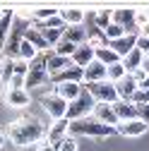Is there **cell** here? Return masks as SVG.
<instances>
[{
    "label": "cell",
    "mask_w": 149,
    "mask_h": 151,
    "mask_svg": "<svg viewBox=\"0 0 149 151\" xmlns=\"http://www.w3.org/2000/svg\"><path fill=\"white\" fill-rule=\"evenodd\" d=\"M5 137L14 146H31V144H39L41 139H46V127L34 115H22L7 125Z\"/></svg>",
    "instance_id": "1"
},
{
    "label": "cell",
    "mask_w": 149,
    "mask_h": 151,
    "mask_svg": "<svg viewBox=\"0 0 149 151\" xmlns=\"http://www.w3.org/2000/svg\"><path fill=\"white\" fill-rule=\"evenodd\" d=\"M70 134H82V137H94V139H106V137H113L118 134L116 127H108L94 118H82V120H72L70 122Z\"/></svg>",
    "instance_id": "2"
},
{
    "label": "cell",
    "mask_w": 149,
    "mask_h": 151,
    "mask_svg": "<svg viewBox=\"0 0 149 151\" xmlns=\"http://www.w3.org/2000/svg\"><path fill=\"white\" fill-rule=\"evenodd\" d=\"M31 27V19L29 17H22L14 12V19H12V27H10V34H7V41H5V48H3V55L5 58H17L20 53V46L24 41V31Z\"/></svg>",
    "instance_id": "3"
},
{
    "label": "cell",
    "mask_w": 149,
    "mask_h": 151,
    "mask_svg": "<svg viewBox=\"0 0 149 151\" xmlns=\"http://www.w3.org/2000/svg\"><path fill=\"white\" fill-rule=\"evenodd\" d=\"M94 99H91V93L87 91V86L82 84V91H80V96L74 99L72 103H67V113H65V120H82V118H89L91 115V110H94Z\"/></svg>",
    "instance_id": "4"
},
{
    "label": "cell",
    "mask_w": 149,
    "mask_h": 151,
    "mask_svg": "<svg viewBox=\"0 0 149 151\" xmlns=\"http://www.w3.org/2000/svg\"><path fill=\"white\" fill-rule=\"evenodd\" d=\"M46 82H51L48 70H46V55L39 53V55L29 63V72H27V77H24V91L36 89V86H41V84H46Z\"/></svg>",
    "instance_id": "5"
},
{
    "label": "cell",
    "mask_w": 149,
    "mask_h": 151,
    "mask_svg": "<svg viewBox=\"0 0 149 151\" xmlns=\"http://www.w3.org/2000/svg\"><path fill=\"white\" fill-rule=\"evenodd\" d=\"M87 91L91 93V99L96 103H116L118 101V93H116V86L111 84L108 79L103 82H94V84H84Z\"/></svg>",
    "instance_id": "6"
},
{
    "label": "cell",
    "mask_w": 149,
    "mask_h": 151,
    "mask_svg": "<svg viewBox=\"0 0 149 151\" xmlns=\"http://www.w3.org/2000/svg\"><path fill=\"white\" fill-rule=\"evenodd\" d=\"M41 106L46 108V113L53 118V120H63L65 118V113H67V103L60 99V96H55V93H43L41 96Z\"/></svg>",
    "instance_id": "7"
},
{
    "label": "cell",
    "mask_w": 149,
    "mask_h": 151,
    "mask_svg": "<svg viewBox=\"0 0 149 151\" xmlns=\"http://www.w3.org/2000/svg\"><path fill=\"white\" fill-rule=\"evenodd\" d=\"M65 137H70V120H53V125L46 129V142L51 144V146H55V144H60Z\"/></svg>",
    "instance_id": "8"
},
{
    "label": "cell",
    "mask_w": 149,
    "mask_h": 151,
    "mask_svg": "<svg viewBox=\"0 0 149 151\" xmlns=\"http://www.w3.org/2000/svg\"><path fill=\"white\" fill-rule=\"evenodd\" d=\"M3 101H5L10 108H29L31 96H29V91H24V89H7V86H5Z\"/></svg>",
    "instance_id": "9"
},
{
    "label": "cell",
    "mask_w": 149,
    "mask_h": 151,
    "mask_svg": "<svg viewBox=\"0 0 149 151\" xmlns=\"http://www.w3.org/2000/svg\"><path fill=\"white\" fill-rule=\"evenodd\" d=\"M91 118L108 125V127H118V118L113 113V103H94V110H91Z\"/></svg>",
    "instance_id": "10"
},
{
    "label": "cell",
    "mask_w": 149,
    "mask_h": 151,
    "mask_svg": "<svg viewBox=\"0 0 149 151\" xmlns=\"http://www.w3.org/2000/svg\"><path fill=\"white\" fill-rule=\"evenodd\" d=\"M135 46H137V34H125V36H120V39H116V41H108V48L113 50L120 60H123Z\"/></svg>",
    "instance_id": "11"
},
{
    "label": "cell",
    "mask_w": 149,
    "mask_h": 151,
    "mask_svg": "<svg viewBox=\"0 0 149 151\" xmlns=\"http://www.w3.org/2000/svg\"><path fill=\"white\" fill-rule=\"evenodd\" d=\"M103 79H106V65H101L99 60H91L82 70V84H94V82H103Z\"/></svg>",
    "instance_id": "12"
},
{
    "label": "cell",
    "mask_w": 149,
    "mask_h": 151,
    "mask_svg": "<svg viewBox=\"0 0 149 151\" xmlns=\"http://www.w3.org/2000/svg\"><path fill=\"white\" fill-rule=\"evenodd\" d=\"M111 19H113V24L123 27L125 34H137V29H135V10H116V12H111Z\"/></svg>",
    "instance_id": "13"
},
{
    "label": "cell",
    "mask_w": 149,
    "mask_h": 151,
    "mask_svg": "<svg viewBox=\"0 0 149 151\" xmlns=\"http://www.w3.org/2000/svg\"><path fill=\"white\" fill-rule=\"evenodd\" d=\"M113 86H116V93H118V101H130L132 103V96L137 91V82L132 79V74H125V77L120 82H116Z\"/></svg>",
    "instance_id": "14"
},
{
    "label": "cell",
    "mask_w": 149,
    "mask_h": 151,
    "mask_svg": "<svg viewBox=\"0 0 149 151\" xmlns=\"http://www.w3.org/2000/svg\"><path fill=\"white\" fill-rule=\"evenodd\" d=\"M147 129H149V127H147L140 118H135V120H125V122H118V127H116V132H118V134H123V137H142Z\"/></svg>",
    "instance_id": "15"
},
{
    "label": "cell",
    "mask_w": 149,
    "mask_h": 151,
    "mask_svg": "<svg viewBox=\"0 0 149 151\" xmlns=\"http://www.w3.org/2000/svg\"><path fill=\"white\" fill-rule=\"evenodd\" d=\"M80 91H82V84H77V82H63V84H55L53 86V93L60 96L65 103H72L74 99L80 96Z\"/></svg>",
    "instance_id": "16"
},
{
    "label": "cell",
    "mask_w": 149,
    "mask_h": 151,
    "mask_svg": "<svg viewBox=\"0 0 149 151\" xmlns=\"http://www.w3.org/2000/svg\"><path fill=\"white\" fill-rule=\"evenodd\" d=\"M91 60H94V48H91L87 41H84V43H80L77 48H74L72 58H70V63H72V65H77L80 70H84Z\"/></svg>",
    "instance_id": "17"
},
{
    "label": "cell",
    "mask_w": 149,
    "mask_h": 151,
    "mask_svg": "<svg viewBox=\"0 0 149 151\" xmlns=\"http://www.w3.org/2000/svg\"><path fill=\"white\" fill-rule=\"evenodd\" d=\"M51 82H53V86L55 84H63V82H77V84H82V70L77 65H70V67H65L60 72L51 74Z\"/></svg>",
    "instance_id": "18"
},
{
    "label": "cell",
    "mask_w": 149,
    "mask_h": 151,
    "mask_svg": "<svg viewBox=\"0 0 149 151\" xmlns=\"http://www.w3.org/2000/svg\"><path fill=\"white\" fill-rule=\"evenodd\" d=\"M113 113H116L118 122H125V120H135V118H137L135 103H130V101H116V103H113Z\"/></svg>",
    "instance_id": "19"
},
{
    "label": "cell",
    "mask_w": 149,
    "mask_h": 151,
    "mask_svg": "<svg viewBox=\"0 0 149 151\" xmlns=\"http://www.w3.org/2000/svg\"><path fill=\"white\" fill-rule=\"evenodd\" d=\"M142 58H144V53H142V50L135 46V48L130 50V53L125 55V58H123L120 63H123V67H125V72H127V74H132V72H137V70H140V65H142Z\"/></svg>",
    "instance_id": "20"
},
{
    "label": "cell",
    "mask_w": 149,
    "mask_h": 151,
    "mask_svg": "<svg viewBox=\"0 0 149 151\" xmlns=\"http://www.w3.org/2000/svg\"><path fill=\"white\" fill-rule=\"evenodd\" d=\"M24 41H29L39 53H43V50H51V46L46 43V39H43V34L36 29V27H29L27 31H24Z\"/></svg>",
    "instance_id": "21"
},
{
    "label": "cell",
    "mask_w": 149,
    "mask_h": 151,
    "mask_svg": "<svg viewBox=\"0 0 149 151\" xmlns=\"http://www.w3.org/2000/svg\"><path fill=\"white\" fill-rule=\"evenodd\" d=\"M72 63H70V58H60V55H46V70H48V77L51 74H55V72H60V70H65V67H70Z\"/></svg>",
    "instance_id": "22"
},
{
    "label": "cell",
    "mask_w": 149,
    "mask_h": 151,
    "mask_svg": "<svg viewBox=\"0 0 149 151\" xmlns=\"http://www.w3.org/2000/svg\"><path fill=\"white\" fill-rule=\"evenodd\" d=\"M60 19L65 27H82L84 24V12L82 10H60Z\"/></svg>",
    "instance_id": "23"
},
{
    "label": "cell",
    "mask_w": 149,
    "mask_h": 151,
    "mask_svg": "<svg viewBox=\"0 0 149 151\" xmlns=\"http://www.w3.org/2000/svg\"><path fill=\"white\" fill-rule=\"evenodd\" d=\"M12 19H14V12L12 10H5L3 17H0V53H3V48H5L7 34H10V27H12Z\"/></svg>",
    "instance_id": "24"
},
{
    "label": "cell",
    "mask_w": 149,
    "mask_h": 151,
    "mask_svg": "<svg viewBox=\"0 0 149 151\" xmlns=\"http://www.w3.org/2000/svg\"><path fill=\"white\" fill-rule=\"evenodd\" d=\"M63 39L70 41V43H74V46H80V43L87 41V34H84L82 27H65L63 29Z\"/></svg>",
    "instance_id": "25"
},
{
    "label": "cell",
    "mask_w": 149,
    "mask_h": 151,
    "mask_svg": "<svg viewBox=\"0 0 149 151\" xmlns=\"http://www.w3.org/2000/svg\"><path fill=\"white\" fill-rule=\"evenodd\" d=\"M94 60H99L101 65H113V63H120V58H118V55L113 53V50H111L108 46H103V48H96L94 50Z\"/></svg>",
    "instance_id": "26"
},
{
    "label": "cell",
    "mask_w": 149,
    "mask_h": 151,
    "mask_svg": "<svg viewBox=\"0 0 149 151\" xmlns=\"http://www.w3.org/2000/svg\"><path fill=\"white\" fill-rule=\"evenodd\" d=\"M12 77H14V60H12V58H5V55H3V60H0V82L7 86Z\"/></svg>",
    "instance_id": "27"
},
{
    "label": "cell",
    "mask_w": 149,
    "mask_h": 151,
    "mask_svg": "<svg viewBox=\"0 0 149 151\" xmlns=\"http://www.w3.org/2000/svg\"><path fill=\"white\" fill-rule=\"evenodd\" d=\"M125 67H123V63H113V65H108L106 67V79L111 82V84H116V82H120L123 77H125Z\"/></svg>",
    "instance_id": "28"
},
{
    "label": "cell",
    "mask_w": 149,
    "mask_h": 151,
    "mask_svg": "<svg viewBox=\"0 0 149 151\" xmlns=\"http://www.w3.org/2000/svg\"><path fill=\"white\" fill-rule=\"evenodd\" d=\"M36 55H39V50H36L29 41H22V46H20V53H17V58L20 60H24V63H31Z\"/></svg>",
    "instance_id": "29"
},
{
    "label": "cell",
    "mask_w": 149,
    "mask_h": 151,
    "mask_svg": "<svg viewBox=\"0 0 149 151\" xmlns=\"http://www.w3.org/2000/svg\"><path fill=\"white\" fill-rule=\"evenodd\" d=\"M74 48H77V46H74V43H70V41H65V39H63V41H58V43L53 46L55 55H60V58H72Z\"/></svg>",
    "instance_id": "30"
},
{
    "label": "cell",
    "mask_w": 149,
    "mask_h": 151,
    "mask_svg": "<svg viewBox=\"0 0 149 151\" xmlns=\"http://www.w3.org/2000/svg\"><path fill=\"white\" fill-rule=\"evenodd\" d=\"M113 22L111 19V10H101V12H94V24H96V29L103 34L106 31V27Z\"/></svg>",
    "instance_id": "31"
},
{
    "label": "cell",
    "mask_w": 149,
    "mask_h": 151,
    "mask_svg": "<svg viewBox=\"0 0 149 151\" xmlns=\"http://www.w3.org/2000/svg\"><path fill=\"white\" fill-rule=\"evenodd\" d=\"M39 31L43 34V39L51 46V50H53V46L58 43V41H63V29H39Z\"/></svg>",
    "instance_id": "32"
},
{
    "label": "cell",
    "mask_w": 149,
    "mask_h": 151,
    "mask_svg": "<svg viewBox=\"0 0 149 151\" xmlns=\"http://www.w3.org/2000/svg\"><path fill=\"white\" fill-rule=\"evenodd\" d=\"M103 36H106V41H116V39H120V36H125V29H123V27H118V24H113V22H111V24L106 27V31H103Z\"/></svg>",
    "instance_id": "33"
},
{
    "label": "cell",
    "mask_w": 149,
    "mask_h": 151,
    "mask_svg": "<svg viewBox=\"0 0 149 151\" xmlns=\"http://www.w3.org/2000/svg\"><path fill=\"white\" fill-rule=\"evenodd\" d=\"M53 149H55V151H77V142H74L72 137H65L60 144H55Z\"/></svg>",
    "instance_id": "34"
},
{
    "label": "cell",
    "mask_w": 149,
    "mask_h": 151,
    "mask_svg": "<svg viewBox=\"0 0 149 151\" xmlns=\"http://www.w3.org/2000/svg\"><path fill=\"white\" fill-rule=\"evenodd\" d=\"M135 110H137V118L149 127V103H140V106H135Z\"/></svg>",
    "instance_id": "35"
},
{
    "label": "cell",
    "mask_w": 149,
    "mask_h": 151,
    "mask_svg": "<svg viewBox=\"0 0 149 151\" xmlns=\"http://www.w3.org/2000/svg\"><path fill=\"white\" fill-rule=\"evenodd\" d=\"M27 72H29V63L14 58V74H17V77H27Z\"/></svg>",
    "instance_id": "36"
},
{
    "label": "cell",
    "mask_w": 149,
    "mask_h": 151,
    "mask_svg": "<svg viewBox=\"0 0 149 151\" xmlns=\"http://www.w3.org/2000/svg\"><path fill=\"white\" fill-rule=\"evenodd\" d=\"M149 24V12H135V29Z\"/></svg>",
    "instance_id": "37"
},
{
    "label": "cell",
    "mask_w": 149,
    "mask_h": 151,
    "mask_svg": "<svg viewBox=\"0 0 149 151\" xmlns=\"http://www.w3.org/2000/svg\"><path fill=\"white\" fill-rule=\"evenodd\" d=\"M7 89H24V77H14L10 79V84H7Z\"/></svg>",
    "instance_id": "38"
},
{
    "label": "cell",
    "mask_w": 149,
    "mask_h": 151,
    "mask_svg": "<svg viewBox=\"0 0 149 151\" xmlns=\"http://www.w3.org/2000/svg\"><path fill=\"white\" fill-rule=\"evenodd\" d=\"M137 48H140L144 55H149V36H147V39H140V36H137Z\"/></svg>",
    "instance_id": "39"
},
{
    "label": "cell",
    "mask_w": 149,
    "mask_h": 151,
    "mask_svg": "<svg viewBox=\"0 0 149 151\" xmlns=\"http://www.w3.org/2000/svg\"><path fill=\"white\" fill-rule=\"evenodd\" d=\"M140 70H142L144 74H149V55H144V58H142V65H140Z\"/></svg>",
    "instance_id": "40"
},
{
    "label": "cell",
    "mask_w": 149,
    "mask_h": 151,
    "mask_svg": "<svg viewBox=\"0 0 149 151\" xmlns=\"http://www.w3.org/2000/svg\"><path fill=\"white\" fill-rule=\"evenodd\" d=\"M137 89H149V74H147V77H144V79L137 84Z\"/></svg>",
    "instance_id": "41"
},
{
    "label": "cell",
    "mask_w": 149,
    "mask_h": 151,
    "mask_svg": "<svg viewBox=\"0 0 149 151\" xmlns=\"http://www.w3.org/2000/svg\"><path fill=\"white\" fill-rule=\"evenodd\" d=\"M39 151H55V149H53V146H51V144H48V142H43V144H41V146H39Z\"/></svg>",
    "instance_id": "42"
},
{
    "label": "cell",
    "mask_w": 149,
    "mask_h": 151,
    "mask_svg": "<svg viewBox=\"0 0 149 151\" xmlns=\"http://www.w3.org/2000/svg\"><path fill=\"white\" fill-rule=\"evenodd\" d=\"M5 139H7V137H5V132H3V129H0V149H3V146H5Z\"/></svg>",
    "instance_id": "43"
},
{
    "label": "cell",
    "mask_w": 149,
    "mask_h": 151,
    "mask_svg": "<svg viewBox=\"0 0 149 151\" xmlns=\"http://www.w3.org/2000/svg\"><path fill=\"white\" fill-rule=\"evenodd\" d=\"M3 12H5V10H0V17H3Z\"/></svg>",
    "instance_id": "44"
},
{
    "label": "cell",
    "mask_w": 149,
    "mask_h": 151,
    "mask_svg": "<svg viewBox=\"0 0 149 151\" xmlns=\"http://www.w3.org/2000/svg\"><path fill=\"white\" fill-rule=\"evenodd\" d=\"M0 151H5V149H0Z\"/></svg>",
    "instance_id": "45"
}]
</instances>
